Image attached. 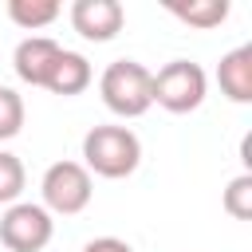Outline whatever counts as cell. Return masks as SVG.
Instances as JSON below:
<instances>
[{"mask_svg": "<svg viewBox=\"0 0 252 252\" xmlns=\"http://www.w3.org/2000/svg\"><path fill=\"white\" fill-rule=\"evenodd\" d=\"M205 94H209V79H205L201 63H193V59H169L150 79V98L169 114L197 110L205 102Z\"/></svg>", "mask_w": 252, "mask_h": 252, "instance_id": "obj_3", "label": "cell"}, {"mask_svg": "<svg viewBox=\"0 0 252 252\" xmlns=\"http://www.w3.org/2000/svg\"><path fill=\"white\" fill-rule=\"evenodd\" d=\"M122 24H126V8L118 0H75L71 4V28L83 39L106 43L122 32Z\"/></svg>", "mask_w": 252, "mask_h": 252, "instance_id": "obj_6", "label": "cell"}, {"mask_svg": "<svg viewBox=\"0 0 252 252\" xmlns=\"http://www.w3.org/2000/svg\"><path fill=\"white\" fill-rule=\"evenodd\" d=\"M91 79H94V71H91V63H87V55H79V51H59V59H55L51 79H47L43 91L71 98V94H83V91L91 87Z\"/></svg>", "mask_w": 252, "mask_h": 252, "instance_id": "obj_9", "label": "cell"}, {"mask_svg": "<svg viewBox=\"0 0 252 252\" xmlns=\"http://www.w3.org/2000/svg\"><path fill=\"white\" fill-rule=\"evenodd\" d=\"M150 79H154V71L142 67L138 59H114L98 75V94H102V102H106L110 114H118V118H142L154 106Z\"/></svg>", "mask_w": 252, "mask_h": 252, "instance_id": "obj_2", "label": "cell"}, {"mask_svg": "<svg viewBox=\"0 0 252 252\" xmlns=\"http://www.w3.org/2000/svg\"><path fill=\"white\" fill-rule=\"evenodd\" d=\"M142 161V142L130 126H91L83 138V169L106 181L130 177Z\"/></svg>", "mask_w": 252, "mask_h": 252, "instance_id": "obj_1", "label": "cell"}, {"mask_svg": "<svg viewBox=\"0 0 252 252\" xmlns=\"http://www.w3.org/2000/svg\"><path fill=\"white\" fill-rule=\"evenodd\" d=\"M28 185V173H24V161L8 150H0V205H16V197L24 193Z\"/></svg>", "mask_w": 252, "mask_h": 252, "instance_id": "obj_12", "label": "cell"}, {"mask_svg": "<svg viewBox=\"0 0 252 252\" xmlns=\"http://www.w3.org/2000/svg\"><path fill=\"white\" fill-rule=\"evenodd\" d=\"M165 8H169V16H177L181 24L201 28V32L220 28V24L228 20V0H189V4L173 0V4H165Z\"/></svg>", "mask_w": 252, "mask_h": 252, "instance_id": "obj_10", "label": "cell"}, {"mask_svg": "<svg viewBox=\"0 0 252 252\" xmlns=\"http://www.w3.org/2000/svg\"><path fill=\"white\" fill-rule=\"evenodd\" d=\"M83 252H134V248L126 240H118V236H94V240L83 244Z\"/></svg>", "mask_w": 252, "mask_h": 252, "instance_id": "obj_15", "label": "cell"}, {"mask_svg": "<svg viewBox=\"0 0 252 252\" xmlns=\"http://www.w3.org/2000/svg\"><path fill=\"white\" fill-rule=\"evenodd\" d=\"M224 213L236 220H252V173H236L224 189Z\"/></svg>", "mask_w": 252, "mask_h": 252, "instance_id": "obj_13", "label": "cell"}, {"mask_svg": "<svg viewBox=\"0 0 252 252\" xmlns=\"http://www.w3.org/2000/svg\"><path fill=\"white\" fill-rule=\"evenodd\" d=\"M24 130V98L12 87H0V142L16 138Z\"/></svg>", "mask_w": 252, "mask_h": 252, "instance_id": "obj_14", "label": "cell"}, {"mask_svg": "<svg viewBox=\"0 0 252 252\" xmlns=\"http://www.w3.org/2000/svg\"><path fill=\"white\" fill-rule=\"evenodd\" d=\"M217 83L228 102H252V43H240L228 55H220Z\"/></svg>", "mask_w": 252, "mask_h": 252, "instance_id": "obj_8", "label": "cell"}, {"mask_svg": "<svg viewBox=\"0 0 252 252\" xmlns=\"http://www.w3.org/2000/svg\"><path fill=\"white\" fill-rule=\"evenodd\" d=\"M59 12L63 8L55 0H8V20L16 28H24V32H39V28L55 24Z\"/></svg>", "mask_w": 252, "mask_h": 252, "instance_id": "obj_11", "label": "cell"}, {"mask_svg": "<svg viewBox=\"0 0 252 252\" xmlns=\"http://www.w3.org/2000/svg\"><path fill=\"white\" fill-rule=\"evenodd\" d=\"M59 51H63V47H59L55 39H47V35H28V39L16 43L12 67H16V75H20L28 87H47Z\"/></svg>", "mask_w": 252, "mask_h": 252, "instance_id": "obj_7", "label": "cell"}, {"mask_svg": "<svg viewBox=\"0 0 252 252\" xmlns=\"http://www.w3.org/2000/svg\"><path fill=\"white\" fill-rule=\"evenodd\" d=\"M39 193H43V209H47V213L75 217V213H83V209L91 205L94 181H91V173L83 169V161H51V165L43 169Z\"/></svg>", "mask_w": 252, "mask_h": 252, "instance_id": "obj_4", "label": "cell"}, {"mask_svg": "<svg viewBox=\"0 0 252 252\" xmlns=\"http://www.w3.org/2000/svg\"><path fill=\"white\" fill-rule=\"evenodd\" d=\"M51 236H55V220L43 205L16 201L0 217V244L8 252H43L51 244Z\"/></svg>", "mask_w": 252, "mask_h": 252, "instance_id": "obj_5", "label": "cell"}]
</instances>
